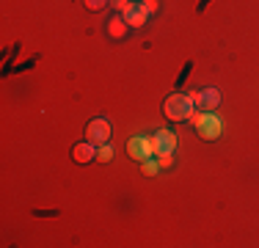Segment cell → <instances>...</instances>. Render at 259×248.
Wrapping results in <instances>:
<instances>
[{
  "mask_svg": "<svg viewBox=\"0 0 259 248\" xmlns=\"http://www.w3.org/2000/svg\"><path fill=\"white\" fill-rule=\"evenodd\" d=\"M193 102H196V108H201V110H215L221 105V91L218 89L193 91Z\"/></svg>",
  "mask_w": 259,
  "mask_h": 248,
  "instance_id": "5b68a950",
  "label": "cell"
},
{
  "mask_svg": "<svg viewBox=\"0 0 259 248\" xmlns=\"http://www.w3.org/2000/svg\"><path fill=\"white\" fill-rule=\"evenodd\" d=\"M105 6H108V0H85V9L89 11H100Z\"/></svg>",
  "mask_w": 259,
  "mask_h": 248,
  "instance_id": "7c38bea8",
  "label": "cell"
},
{
  "mask_svg": "<svg viewBox=\"0 0 259 248\" xmlns=\"http://www.w3.org/2000/svg\"><path fill=\"white\" fill-rule=\"evenodd\" d=\"M127 152H130V157H135V160H149V157H155V141L149 138V135H135L133 141L127 144Z\"/></svg>",
  "mask_w": 259,
  "mask_h": 248,
  "instance_id": "3957f363",
  "label": "cell"
},
{
  "mask_svg": "<svg viewBox=\"0 0 259 248\" xmlns=\"http://www.w3.org/2000/svg\"><path fill=\"white\" fill-rule=\"evenodd\" d=\"M97 160H102V163H110V160H113V146H110V144H102V149L97 152Z\"/></svg>",
  "mask_w": 259,
  "mask_h": 248,
  "instance_id": "30bf717a",
  "label": "cell"
},
{
  "mask_svg": "<svg viewBox=\"0 0 259 248\" xmlns=\"http://www.w3.org/2000/svg\"><path fill=\"white\" fill-rule=\"evenodd\" d=\"M121 17H124V22L130 28H141L146 20H149V11L144 9V3H130L124 11H121Z\"/></svg>",
  "mask_w": 259,
  "mask_h": 248,
  "instance_id": "8992f818",
  "label": "cell"
},
{
  "mask_svg": "<svg viewBox=\"0 0 259 248\" xmlns=\"http://www.w3.org/2000/svg\"><path fill=\"white\" fill-rule=\"evenodd\" d=\"M144 9L149 11V14H155V11H157V0H144Z\"/></svg>",
  "mask_w": 259,
  "mask_h": 248,
  "instance_id": "5bb4252c",
  "label": "cell"
},
{
  "mask_svg": "<svg viewBox=\"0 0 259 248\" xmlns=\"http://www.w3.org/2000/svg\"><path fill=\"white\" fill-rule=\"evenodd\" d=\"M155 154L160 157V154H174V149H177V135L174 133H168V130H157L155 133Z\"/></svg>",
  "mask_w": 259,
  "mask_h": 248,
  "instance_id": "52a82bcc",
  "label": "cell"
},
{
  "mask_svg": "<svg viewBox=\"0 0 259 248\" xmlns=\"http://www.w3.org/2000/svg\"><path fill=\"white\" fill-rule=\"evenodd\" d=\"M85 135H89L91 144H108V141H110V121H108V119H94V121H89Z\"/></svg>",
  "mask_w": 259,
  "mask_h": 248,
  "instance_id": "277c9868",
  "label": "cell"
},
{
  "mask_svg": "<svg viewBox=\"0 0 259 248\" xmlns=\"http://www.w3.org/2000/svg\"><path fill=\"white\" fill-rule=\"evenodd\" d=\"M157 171H160V163H157L155 157L144 160V174H146V177H152V174H157Z\"/></svg>",
  "mask_w": 259,
  "mask_h": 248,
  "instance_id": "8fae6325",
  "label": "cell"
},
{
  "mask_svg": "<svg viewBox=\"0 0 259 248\" xmlns=\"http://www.w3.org/2000/svg\"><path fill=\"white\" fill-rule=\"evenodd\" d=\"M127 6H130V3H127V0H113V9H119V11H124V9H127Z\"/></svg>",
  "mask_w": 259,
  "mask_h": 248,
  "instance_id": "9a60e30c",
  "label": "cell"
},
{
  "mask_svg": "<svg viewBox=\"0 0 259 248\" xmlns=\"http://www.w3.org/2000/svg\"><path fill=\"white\" fill-rule=\"evenodd\" d=\"M193 108H196V102H193V97H188V94H171L163 102V113L168 116L171 121H188L190 116L196 113Z\"/></svg>",
  "mask_w": 259,
  "mask_h": 248,
  "instance_id": "6da1fadb",
  "label": "cell"
},
{
  "mask_svg": "<svg viewBox=\"0 0 259 248\" xmlns=\"http://www.w3.org/2000/svg\"><path fill=\"white\" fill-rule=\"evenodd\" d=\"M72 157H75L77 163H89V160L97 157V149L91 146V141H89V144H77L75 149H72Z\"/></svg>",
  "mask_w": 259,
  "mask_h": 248,
  "instance_id": "ba28073f",
  "label": "cell"
},
{
  "mask_svg": "<svg viewBox=\"0 0 259 248\" xmlns=\"http://www.w3.org/2000/svg\"><path fill=\"white\" fill-rule=\"evenodd\" d=\"M157 163H160V169H168V166L174 163V154H160Z\"/></svg>",
  "mask_w": 259,
  "mask_h": 248,
  "instance_id": "4fadbf2b",
  "label": "cell"
},
{
  "mask_svg": "<svg viewBox=\"0 0 259 248\" xmlns=\"http://www.w3.org/2000/svg\"><path fill=\"white\" fill-rule=\"evenodd\" d=\"M190 121L196 124V130H199V135L204 141H218L221 138V130H224V124L215 113H209V110H201V113H193L190 116Z\"/></svg>",
  "mask_w": 259,
  "mask_h": 248,
  "instance_id": "7a4b0ae2",
  "label": "cell"
},
{
  "mask_svg": "<svg viewBox=\"0 0 259 248\" xmlns=\"http://www.w3.org/2000/svg\"><path fill=\"white\" fill-rule=\"evenodd\" d=\"M108 33L113 36V39H121V36L127 33V22H124V17H113V20L108 22Z\"/></svg>",
  "mask_w": 259,
  "mask_h": 248,
  "instance_id": "9c48e42d",
  "label": "cell"
}]
</instances>
